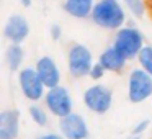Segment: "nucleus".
Wrapping results in <instances>:
<instances>
[{
	"mask_svg": "<svg viewBox=\"0 0 152 139\" xmlns=\"http://www.w3.org/2000/svg\"><path fill=\"white\" fill-rule=\"evenodd\" d=\"M126 7L121 0H96L90 20L93 25L106 31H116L126 25Z\"/></svg>",
	"mask_w": 152,
	"mask_h": 139,
	"instance_id": "obj_1",
	"label": "nucleus"
},
{
	"mask_svg": "<svg viewBox=\"0 0 152 139\" xmlns=\"http://www.w3.org/2000/svg\"><path fill=\"white\" fill-rule=\"evenodd\" d=\"M144 44V34L141 33L139 28L132 26V25L121 26L119 30L115 31V36H113V46L121 54H124L129 61L139 56Z\"/></svg>",
	"mask_w": 152,
	"mask_h": 139,
	"instance_id": "obj_2",
	"label": "nucleus"
},
{
	"mask_svg": "<svg viewBox=\"0 0 152 139\" xmlns=\"http://www.w3.org/2000/svg\"><path fill=\"white\" fill-rule=\"evenodd\" d=\"M95 64L93 54L85 44L74 43L67 51V70L74 79H83L88 77L90 69Z\"/></svg>",
	"mask_w": 152,
	"mask_h": 139,
	"instance_id": "obj_3",
	"label": "nucleus"
},
{
	"mask_svg": "<svg viewBox=\"0 0 152 139\" xmlns=\"http://www.w3.org/2000/svg\"><path fill=\"white\" fill-rule=\"evenodd\" d=\"M18 87L21 90V95L31 103L41 102L48 92V87L44 85L34 67H23L18 72Z\"/></svg>",
	"mask_w": 152,
	"mask_h": 139,
	"instance_id": "obj_4",
	"label": "nucleus"
},
{
	"mask_svg": "<svg viewBox=\"0 0 152 139\" xmlns=\"http://www.w3.org/2000/svg\"><path fill=\"white\" fill-rule=\"evenodd\" d=\"M152 97V75L141 67H136L128 75V100L142 103Z\"/></svg>",
	"mask_w": 152,
	"mask_h": 139,
	"instance_id": "obj_5",
	"label": "nucleus"
},
{
	"mask_svg": "<svg viewBox=\"0 0 152 139\" xmlns=\"http://www.w3.org/2000/svg\"><path fill=\"white\" fill-rule=\"evenodd\" d=\"M82 100L88 111L95 115H105L110 111L113 105V92L110 87L103 83H93L92 87L85 89Z\"/></svg>",
	"mask_w": 152,
	"mask_h": 139,
	"instance_id": "obj_6",
	"label": "nucleus"
},
{
	"mask_svg": "<svg viewBox=\"0 0 152 139\" xmlns=\"http://www.w3.org/2000/svg\"><path fill=\"white\" fill-rule=\"evenodd\" d=\"M43 103L49 110L51 115L56 116V118H62V116L74 111V98L70 95L69 89H66L62 85L48 89L46 95L43 98Z\"/></svg>",
	"mask_w": 152,
	"mask_h": 139,
	"instance_id": "obj_7",
	"label": "nucleus"
},
{
	"mask_svg": "<svg viewBox=\"0 0 152 139\" xmlns=\"http://www.w3.org/2000/svg\"><path fill=\"white\" fill-rule=\"evenodd\" d=\"M59 132L66 139H87L90 134L85 118L74 111L59 118Z\"/></svg>",
	"mask_w": 152,
	"mask_h": 139,
	"instance_id": "obj_8",
	"label": "nucleus"
},
{
	"mask_svg": "<svg viewBox=\"0 0 152 139\" xmlns=\"http://www.w3.org/2000/svg\"><path fill=\"white\" fill-rule=\"evenodd\" d=\"M30 21L26 20V17L20 13H13L7 18L4 25V36L8 43H17L21 44L28 40L30 36Z\"/></svg>",
	"mask_w": 152,
	"mask_h": 139,
	"instance_id": "obj_9",
	"label": "nucleus"
},
{
	"mask_svg": "<svg viewBox=\"0 0 152 139\" xmlns=\"http://www.w3.org/2000/svg\"><path fill=\"white\" fill-rule=\"evenodd\" d=\"M34 69L38 70L41 80L44 82V85L48 89L61 85V69L57 66V62L51 56H41L34 64Z\"/></svg>",
	"mask_w": 152,
	"mask_h": 139,
	"instance_id": "obj_10",
	"label": "nucleus"
},
{
	"mask_svg": "<svg viewBox=\"0 0 152 139\" xmlns=\"http://www.w3.org/2000/svg\"><path fill=\"white\" fill-rule=\"evenodd\" d=\"M128 57L124 54H121L115 46H108L105 51H102L98 56V62L105 67L108 72H113V74H121L124 72L126 66H128Z\"/></svg>",
	"mask_w": 152,
	"mask_h": 139,
	"instance_id": "obj_11",
	"label": "nucleus"
},
{
	"mask_svg": "<svg viewBox=\"0 0 152 139\" xmlns=\"http://www.w3.org/2000/svg\"><path fill=\"white\" fill-rule=\"evenodd\" d=\"M20 134L18 110H4L0 113V139H17Z\"/></svg>",
	"mask_w": 152,
	"mask_h": 139,
	"instance_id": "obj_12",
	"label": "nucleus"
},
{
	"mask_svg": "<svg viewBox=\"0 0 152 139\" xmlns=\"http://www.w3.org/2000/svg\"><path fill=\"white\" fill-rule=\"evenodd\" d=\"M96 0H64L62 8L69 17L75 20H87L90 18Z\"/></svg>",
	"mask_w": 152,
	"mask_h": 139,
	"instance_id": "obj_13",
	"label": "nucleus"
},
{
	"mask_svg": "<svg viewBox=\"0 0 152 139\" xmlns=\"http://www.w3.org/2000/svg\"><path fill=\"white\" fill-rule=\"evenodd\" d=\"M5 62H7V67L12 72H20V70L23 69L25 49L21 48V44L10 43V46L5 51Z\"/></svg>",
	"mask_w": 152,
	"mask_h": 139,
	"instance_id": "obj_14",
	"label": "nucleus"
},
{
	"mask_svg": "<svg viewBox=\"0 0 152 139\" xmlns=\"http://www.w3.org/2000/svg\"><path fill=\"white\" fill-rule=\"evenodd\" d=\"M28 113H30L31 121H33L36 126H39V128L48 126V123H49V110H48L44 105H39V102L31 103Z\"/></svg>",
	"mask_w": 152,
	"mask_h": 139,
	"instance_id": "obj_15",
	"label": "nucleus"
},
{
	"mask_svg": "<svg viewBox=\"0 0 152 139\" xmlns=\"http://www.w3.org/2000/svg\"><path fill=\"white\" fill-rule=\"evenodd\" d=\"M136 59H137L139 67L152 75V44H144V48L141 49V53Z\"/></svg>",
	"mask_w": 152,
	"mask_h": 139,
	"instance_id": "obj_16",
	"label": "nucleus"
},
{
	"mask_svg": "<svg viewBox=\"0 0 152 139\" xmlns=\"http://www.w3.org/2000/svg\"><path fill=\"white\" fill-rule=\"evenodd\" d=\"M123 5L126 7V10L136 18H141L144 17L145 10H147V4L145 0H121Z\"/></svg>",
	"mask_w": 152,
	"mask_h": 139,
	"instance_id": "obj_17",
	"label": "nucleus"
},
{
	"mask_svg": "<svg viewBox=\"0 0 152 139\" xmlns=\"http://www.w3.org/2000/svg\"><path fill=\"white\" fill-rule=\"evenodd\" d=\"M106 72H108V70H106L105 67H103L102 64H100L98 61H96V62L92 66V69H90L88 77H90L92 80H95V82H100V80H102L103 77H105V74H106Z\"/></svg>",
	"mask_w": 152,
	"mask_h": 139,
	"instance_id": "obj_18",
	"label": "nucleus"
},
{
	"mask_svg": "<svg viewBox=\"0 0 152 139\" xmlns=\"http://www.w3.org/2000/svg\"><path fill=\"white\" fill-rule=\"evenodd\" d=\"M51 38H53L54 41H59L61 38H62V28H61L59 25H53V26H51Z\"/></svg>",
	"mask_w": 152,
	"mask_h": 139,
	"instance_id": "obj_19",
	"label": "nucleus"
},
{
	"mask_svg": "<svg viewBox=\"0 0 152 139\" xmlns=\"http://www.w3.org/2000/svg\"><path fill=\"white\" fill-rule=\"evenodd\" d=\"M147 126H149V121H147V119H144V121H139L137 124H136V128L132 129V132H134V134H141V132H144L145 129H147Z\"/></svg>",
	"mask_w": 152,
	"mask_h": 139,
	"instance_id": "obj_20",
	"label": "nucleus"
},
{
	"mask_svg": "<svg viewBox=\"0 0 152 139\" xmlns=\"http://www.w3.org/2000/svg\"><path fill=\"white\" fill-rule=\"evenodd\" d=\"M36 139H66L61 132H46V134H41L38 136Z\"/></svg>",
	"mask_w": 152,
	"mask_h": 139,
	"instance_id": "obj_21",
	"label": "nucleus"
},
{
	"mask_svg": "<svg viewBox=\"0 0 152 139\" xmlns=\"http://www.w3.org/2000/svg\"><path fill=\"white\" fill-rule=\"evenodd\" d=\"M20 4L23 5L25 8H28V7H31V4H33V0H20Z\"/></svg>",
	"mask_w": 152,
	"mask_h": 139,
	"instance_id": "obj_22",
	"label": "nucleus"
},
{
	"mask_svg": "<svg viewBox=\"0 0 152 139\" xmlns=\"http://www.w3.org/2000/svg\"><path fill=\"white\" fill-rule=\"evenodd\" d=\"M145 4H147V10L152 12V0H145Z\"/></svg>",
	"mask_w": 152,
	"mask_h": 139,
	"instance_id": "obj_23",
	"label": "nucleus"
}]
</instances>
